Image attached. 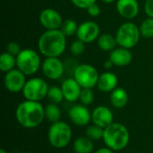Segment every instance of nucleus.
Instances as JSON below:
<instances>
[{"instance_id": "nucleus-8", "label": "nucleus", "mask_w": 153, "mask_h": 153, "mask_svg": "<svg viewBox=\"0 0 153 153\" xmlns=\"http://www.w3.org/2000/svg\"><path fill=\"white\" fill-rule=\"evenodd\" d=\"M73 77L82 89H93L97 86L100 74L93 65L90 64H81L74 68Z\"/></svg>"}, {"instance_id": "nucleus-12", "label": "nucleus", "mask_w": 153, "mask_h": 153, "mask_svg": "<svg viewBox=\"0 0 153 153\" xmlns=\"http://www.w3.org/2000/svg\"><path fill=\"white\" fill-rule=\"evenodd\" d=\"M100 35V28L98 23L92 21H86L79 24L76 33L77 39L86 44L92 43L97 40Z\"/></svg>"}, {"instance_id": "nucleus-23", "label": "nucleus", "mask_w": 153, "mask_h": 153, "mask_svg": "<svg viewBox=\"0 0 153 153\" xmlns=\"http://www.w3.org/2000/svg\"><path fill=\"white\" fill-rule=\"evenodd\" d=\"M14 68H16V56L6 51L2 53L0 56V70L5 74Z\"/></svg>"}, {"instance_id": "nucleus-24", "label": "nucleus", "mask_w": 153, "mask_h": 153, "mask_svg": "<svg viewBox=\"0 0 153 153\" xmlns=\"http://www.w3.org/2000/svg\"><path fill=\"white\" fill-rule=\"evenodd\" d=\"M78 27H79V25L76 22V21H74L73 19H65V20H64V22L62 23L60 30L64 33V35L66 38H68V37H72L73 35H76Z\"/></svg>"}, {"instance_id": "nucleus-21", "label": "nucleus", "mask_w": 153, "mask_h": 153, "mask_svg": "<svg viewBox=\"0 0 153 153\" xmlns=\"http://www.w3.org/2000/svg\"><path fill=\"white\" fill-rule=\"evenodd\" d=\"M97 45L99 48L104 52H111L114 48H117V43L116 37L110 33L100 34L97 39Z\"/></svg>"}, {"instance_id": "nucleus-4", "label": "nucleus", "mask_w": 153, "mask_h": 153, "mask_svg": "<svg viewBox=\"0 0 153 153\" xmlns=\"http://www.w3.org/2000/svg\"><path fill=\"white\" fill-rule=\"evenodd\" d=\"M73 132L71 126L65 121L52 123L48 131V141L55 149H64L71 143Z\"/></svg>"}, {"instance_id": "nucleus-38", "label": "nucleus", "mask_w": 153, "mask_h": 153, "mask_svg": "<svg viewBox=\"0 0 153 153\" xmlns=\"http://www.w3.org/2000/svg\"><path fill=\"white\" fill-rule=\"evenodd\" d=\"M22 153H31V152H22Z\"/></svg>"}, {"instance_id": "nucleus-32", "label": "nucleus", "mask_w": 153, "mask_h": 153, "mask_svg": "<svg viewBox=\"0 0 153 153\" xmlns=\"http://www.w3.org/2000/svg\"><path fill=\"white\" fill-rule=\"evenodd\" d=\"M86 11H87L88 14H89L91 17H93V18L98 17V16L100 14V13H101V9H100V5H99L97 3L91 4Z\"/></svg>"}, {"instance_id": "nucleus-33", "label": "nucleus", "mask_w": 153, "mask_h": 153, "mask_svg": "<svg viewBox=\"0 0 153 153\" xmlns=\"http://www.w3.org/2000/svg\"><path fill=\"white\" fill-rule=\"evenodd\" d=\"M144 12L148 17L153 18V0H146L145 1Z\"/></svg>"}, {"instance_id": "nucleus-17", "label": "nucleus", "mask_w": 153, "mask_h": 153, "mask_svg": "<svg viewBox=\"0 0 153 153\" xmlns=\"http://www.w3.org/2000/svg\"><path fill=\"white\" fill-rule=\"evenodd\" d=\"M133 53L131 49L117 47L111 52H109V59L115 66L125 67L129 65L133 61Z\"/></svg>"}, {"instance_id": "nucleus-34", "label": "nucleus", "mask_w": 153, "mask_h": 153, "mask_svg": "<svg viewBox=\"0 0 153 153\" xmlns=\"http://www.w3.org/2000/svg\"><path fill=\"white\" fill-rule=\"evenodd\" d=\"M116 152L111 150L110 148L108 147H101V148H99L98 150H96L93 153H115Z\"/></svg>"}, {"instance_id": "nucleus-13", "label": "nucleus", "mask_w": 153, "mask_h": 153, "mask_svg": "<svg viewBox=\"0 0 153 153\" xmlns=\"http://www.w3.org/2000/svg\"><path fill=\"white\" fill-rule=\"evenodd\" d=\"M68 117L74 125L80 127L88 126L91 121V112L82 104L74 105L68 111Z\"/></svg>"}, {"instance_id": "nucleus-7", "label": "nucleus", "mask_w": 153, "mask_h": 153, "mask_svg": "<svg viewBox=\"0 0 153 153\" xmlns=\"http://www.w3.org/2000/svg\"><path fill=\"white\" fill-rule=\"evenodd\" d=\"M48 88V82L43 78L32 77L27 80L22 93L27 100L40 102L47 98Z\"/></svg>"}, {"instance_id": "nucleus-28", "label": "nucleus", "mask_w": 153, "mask_h": 153, "mask_svg": "<svg viewBox=\"0 0 153 153\" xmlns=\"http://www.w3.org/2000/svg\"><path fill=\"white\" fill-rule=\"evenodd\" d=\"M79 100H80L81 104H82L86 107L91 105L94 101V92H93L92 89L83 88L81 91Z\"/></svg>"}, {"instance_id": "nucleus-31", "label": "nucleus", "mask_w": 153, "mask_h": 153, "mask_svg": "<svg viewBox=\"0 0 153 153\" xmlns=\"http://www.w3.org/2000/svg\"><path fill=\"white\" fill-rule=\"evenodd\" d=\"M71 3L79 9L87 10L91 4L97 3V0H71Z\"/></svg>"}, {"instance_id": "nucleus-18", "label": "nucleus", "mask_w": 153, "mask_h": 153, "mask_svg": "<svg viewBox=\"0 0 153 153\" xmlns=\"http://www.w3.org/2000/svg\"><path fill=\"white\" fill-rule=\"evenodd\" d=\"M117 76L114 73L107 71L100 74L96 87L102 92H112L116 88H117Z\"/></svg>"}, {"instance_id": "nucleus-35", "label": "nucleus", "mask_w": 153, "mask_h": 153, "mask_svg": "<svg viewBox=\"0 0 153 153\" xmlns=\"http://www.w3.org/2000/svg\"><path fill=\"white\" fill-rule=\"evenodd\" d=\"M113 66H114V65H113V63L111 62V60H110L109 58L104 62V68H105V69L109 70V69H111Z\"/></svg>"}, {"instance_id": "nucleus-19", "label": "nucleus", "mask_w": 153, "mask_h": 153, "mask_svg": "<svg viewBox=\"0 0 153 153\" xmlns=\"http://www.w3.org/2000/svg\"><path fill=\"white\" fill-rule=\"evenodd\" d=\"M110 103L117 109L125 108L129 101V95L127 91L121 87L116 88L112 92H110Z\"/></svg>"}, {"instance_id": "nucleus-14", "label": "nucleus", "mask_w": 153, "mask_h": 153, "mask_svg": "<svg viewBox=\"0 0 153 153\" xmlns=\"http://www.w3.org/2000/svg\"><path fill=\"white\" fill-rule=\"evenodd\" d=\"M91 122L105 129L114 122V114L107 106H98L91 111Z\"/></svg>"}, {"instance_id": "nucleus-27", "label": "nucleus", "mask_w": 153, "mask_h": 153, "mask_svg": "<svg viewBox=\"0 0 153 153\" xmlns=\"http://www.w3.org/2000/svg\"><path fill=\"white\" fill-rule=\"evenodd\" d=\"M140 32L143 38L144 39H152L153 38V18L147 17L144 19L140 26Z\"/></svg>"}, {"instance_id": "nucleus-5", "label": "nucleus", "mask_w": 153, "mask_h": 153, "mask_svg": "<svg viewBox=\"0 0 153 153\" xmlns=\"http://www.w3.org/2000/svg\"><path fill=\"white\" fill-rule=\"evenodd\" d=\"M115 37L118 47L132 49L137 46L142 35L137 24L133 22H126L118 27Z\"/></svg>"}, {"instance_id": "nucleus-3", "label": "nucleus", "mask_w": 153, "mask_h": 153, "mask_svg": "<svg viewBox=\"0 0 153 153\" xmlns=\"http://www.w3.org/2000/svg\"><path fill=\"white\" fill-rule=\"evenodd\" d=\"M102 140L107 147L115 152H119L128 145L130 142V133L125 125L113 122L104 129Z\"/></svg>"}, {"instance_id": "nucleus-39", "label": "nucleus", "mask_w": 153, "mask_h": 153, "mask_svg": "<svg viewBox=\"0 0 153 153\" xmlns=\"http://www.w3.org/2000/svg\"><path fill=\"white\" fill-rule=\"evenodd\" d=\"M74 153H76V152H74Z\"/></svg>"}, {"instance_id": "nucleus-11", "label": "nucleus", "mask_w": 153, "mask_h": 153, "mask_svg": "<svg viewBox=\"0 0 153 153\" xmlns=\"http://www.w3.org/2000/svg\"><path fill=\"white\" fill-rule=\"evenodd\" d=\"M39 21L46 30H60L64 22L60 13L53 8L43 9L39 15Z\"/></svg>"}, {"instance_id": "nucleus-6", "label": "nucleus", "mask_w": 153, "mask_h": 153, "mask_svg": "<svg viewBox=\"0 0 153 153\" xmlns=\"http://www.w3.org/2000/svg\"><path fill=\"white\" fill-rule=\"evenodd\" d=\"M41 64L40 56L33 48H22L16 56V68L26 76L34 75L41 68Z\"/></svg>"}, {"instance_id": "nucleus-30", "label": "nucleus", "mask_w": 153, "mask_h": 153, "mask_svg": "<svg viewBox=\"0 0 153 153\" xmlns=\"http://www.w3.org/2000/svg\"><path fill=\"white\" fill-rule=\"evenodd\" d=\"M22 48L20 46V44L16 41H10L7 43L6 47H5V51L14 56H17L20 52L22 51Z\"/></svg>"}, {"instance_id": "nucleus-1", "label": "nucleus", "mask_w": 153, "mask_h": 153, "mask_svg": "<svg viewBox=\"0 0 153 153\" xmlns=\"http://www.w3.org/2000/svg\"><path fill=\"white\" fill-rule=\"evenodd\" d=\"M15 117L18 124L22 127L36 128L45 119V107L39 101L25 100L17 106Z\"/></svg>"}, {"instance_id": "nucleus-37", "label": "nucleus", "mask_w": 153, "mask_h": 153, "mask_svg": "<svg viewBox=\"0 0 153 153\" xmlns=\"http://www.w3.org/2000/svg\"><path fill=\"white\" fill-rule=\"evenodd\" d=\"M0 153H7V152H6L4 149H1V150H0Z\"/></svg>"}, {"instance_id": "nucleus-15", "label": "nucleus", "mask_w": 153, "mask_h": 153, "mask_svg": "<svg viewBox=\"0 0 153 153\" xmlns=\"http://www.w3.org/2000/svg\"><path fill=\"white\" fill-rule=\"evenodd\" d=\"M116 7L118 14L126 20L134 19L140 12L138 0H117Z\"/></svg>"}, {"instance_id": "nucleus-22", "label": "nucleus", "mask_w": 153, "mask_h": 153, "mask_svg": "<svg viewBox=\"0 0 153 153\" xmlns=\"http://www.w3.org/2000/svg\"><path fill=\"white\" fill-rule=\"evenodd\" d=\"M62 111L58 104L49 103L45 107V118L51 123H56L61 120Z\"/></svg>"}, {"instance_id": "nucleus-20", "label": "nucleus", "mask_w": 153, "mask_h": 153, "mask_svg": "<svg viewBox=\"0 0 153 153\" xmlns=\"http://www.w3.org/2000/svg\"><path fill=\"white\" fill-rule=\"evenodd\" d=\"M74 151L76 153H92L94 150V142L86 135L80 136L74 141Z\"/></svg>"}, {"instance_id": "nucleus-26", "label": "nucleus", "mask_w": 153, "mask_h": 153, "mask_svg": "<svg viewBox=\"0 0 153 153\" xmlns=\"http://www.w3.org/2000/svg\"><path fill=\"white\" fill-rule=\"evenodd\" d=\"M103 134H104V129L94 124L88 126L85 129V135L91 140H92L93 142L103 139Z\"/></svg>"}, {"instance_id": "nucleus-10", "label": "nucleus", "mask_w": 153, "mask_h": 153, "mask_svg": "<svg viewBox=\"0 0 153 153\" xmlns=\"http://www.w3.org/2000/svg\"><path fill=\"white\" fill-rule=\"evenodd\" d=\"M26 82V75L18 68H14L5 73L4 76V86L12 93L22 92Z\"/></svg>"}, {"instance_id": "nucleus-29", "label": "nucleus", "mask_w": 153, "mask_h": 153, "mask_svg": "<svg viewBox=\"0 0 153 153\" xmlns=\"http://www.w3.org/2000/svg\"><path fill=\"white\" fill-rule=\"evenodd\" d=\"M85 49H86V43H84L79 39L74 40L70 46V52L74 56H79L82 55Z\"/></svg>"}, {"instance_id": "nucleus-9", "label": "nucleus", "mask_w": 153, "mask_h": 153, "mask_svg": "<svg viewBox=\"0 0 153 153\" xmlns=\"http://www.w3.org/2000/svg\"><path fill=\"white\" fill-rule=\"evenodd\" d=\"M40 69L46 78L56 81L64 75L65 66L59 57H45Z\"/></svg>"}, {"instance_id": "nucleus-16", "label": "nucleus", "mask_w": 153, "mask_h": 153, "mask_svg": "<svg viewBox=\"0 0 153 153\" xmlns=\"http://www.w3.org/2000/svg\"><path fill=\"white\" fill-rule=\"evenodd\" d=\"M61 89L65 100L71 103L79 100L80 94L82 90V88L80 86V84L76 82V80L74 77L65 79L61 84Z\"/></svg>"}, {"instance_id": "nucleus-2", "label": "nucleus", "mask_w": 153, "mask_h": 153, "mask_svg": "<svg viewBox=\"0 0 153 153\" xmlns=\"http://www.w3.org/2000/svg\"><path fill=\"white\" fill-rule=\"evenodd\" d=\"M66 48V37L60 30H45L39 38L38 49L45 57H59Z\"/></svg>"}, {"instance_id": "nucleus-36", "label": "nucleus", "mask_w": 153, "mask_h": 153, "mask_svg": "<svg viewBox=\"0 0 153 153\" xmlns=\"http://www.w3.org/2000/svg\"><path fill=\"white\" fill-rule=\"evenodd\" d=\"M102 3H104V4H112V3H114L115 1H117V0H100Z\"/></svg>"}, {"instance_id": "nucleus-25", "label": "nucleus", "mask_w": 153, "mask_h": 153, "mask_svg": "<svg viewBox=\"0 0 153 153\" xmlns=\"http://www.w3.org/2000/svg\"><path fill=\"white\" fill-rule=\"evenodd\" d=\"M47 99L49 100L50 103H55V104L61 103L65 100L61 86L60 87L56 86V85L49 86L48 94H47Z\"/></svg>"}]
</instances>
